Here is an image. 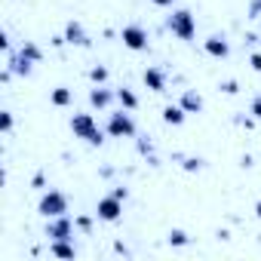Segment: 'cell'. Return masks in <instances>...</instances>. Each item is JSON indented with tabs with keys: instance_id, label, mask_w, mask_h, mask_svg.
<instances>
[{
	"instance_id": "1",
	"label": "cell",
	"mask_w": 261,
	"mask_h": 261,
	"mask_svg": "<svg viewBox=\"0 0 261 261\" xmlns=\"http://www.w3.org/2000/svg\"><path fill=\"white\" fill-rule=\"evenodd\" d=\"M71 133L77 136V139H83L86 145H92V148H101L105 145V129H98V123H95V117L92 114H74L71 117Z\"/></svg>"
},
{
	"instance_id": "2",
	"label": "cell",
	"mask_w": 261,
	"mask_h": 261,
	"mask_svg": "<svg viewBox=\"0 0 261 261\" xmlns=\"http://www.w3.org/2000/svg\"><path fill=\"white\" fill-rule=\"evenodd\" d=\"M105 133L111 139H136V120H133V114H129L126 108L111 111L108 120H105Z\"/></svg>"
},
{
	"instance_id": "3",
	"label": "cell",
	"mask_w": 261,
	"mask_h": 261,
	"mask_svg": "<svg viewBox=\"0 0 261 261\" xmlns=\"http://www.w3.org/2000/svg\"><path fill=\"white\" fill-rule=\"evenodd\" d=\"M166 28H169L178 40L188 43V40L197 37V16H194L191 10H185V7H181V10H172V16L166 19Z\"/></svg>"
},
{
	"instance_id": "4",
	"label": "cell",
	"mask_w": 261,
	"mask_h": 261,
	"mask_svg": "<svg viewBox=\"0 0 261 261\" xmlns=\"http://www.w3.org/2000/svg\"><path fill=\"white\" fill-rule=\"evenodd\" d=\"M37 212H40L43 218H56V215H68V197H65L62 191H56V188H49V191H43V197L37 200Z\"/></svg>"
},
{
	"instance_id": "5",
	"label": "cell",
	"mask_w": 261,
	"mask_h": 261,
	"mask_svg": "<svg viewBox=\"0 0 261 261\" xmlns=\"http://www.w3.org/2000/svg\"><path fill=\"white\" fill-rule=\"evenodd\" d=\"M120 40H123L126 49H133V53H145L151 46L148 28H142V25H123L120 28Z\"/></svg>"
},
{
	"instance_id": "6",
	"label": "cell",
	"mask_w": 261,
	"mask_h": 261,
	"mask_svg": "<svg viewBox=\"0 0 261 261\" xmlns=\"http://www.w3.org/2000/svg\"><path fill=\"white\" fill-rule=\"evenodd\" d=\"M123 203L126 200H120V197H114V194H108V197H98V203H95V218L98 221H120L123 218Z\"/></svg>"
},
{
	"instance_id": "7",
	"label": "cell",
	"mask_w": 261,
	"mask_h": 261,
	"mask_svg": "<svg viewBox=\"0 0 261 261\" xmlns=\"http://www.w3.org/2000/svg\"><path fill=\"white\" fill-rule=\"evenodd\" d=\"M74 230H77V221L71 215L46 218V237L49 240H74Z\"/></svg>"
},
{
	"instance_id": "8",
	"label": "cell",
	"mask_w": 261,
	"mask_h": 261,
	"mask_svg": "<svg viewBox=\"0 0 261 261\" xmlns=\"http://www.w3.org/2000/svg\"><path fill=\"white\" fill-rule=\"evenodd\" d=\"M65 40L71 43V46H92V40H89V34H86V28H83V22H77V19H71L68 25H65Z\"/></svg>"
},
{
	"instance_id": "9",
	"label": "cell",
	"mask_w": 261,
	"mask_h": 261,
	"mask_svg": "<svg viewBox=\"0 0 261 261\" xmlns=\"http://www.w3.org/2000/svg\"><path fill=\"white\" fill-rule=\"evenodd\" d=\"M142 80H145V86H148L151 92H166V86H169V77H166V71H163V68H157V65L145 68Z\"/></svg>"
},
{
	"instance_id": "10",
	"label": "cell",
	"mask_w": 261,
	"mask_h": 261,
	"mask_svg": "<svg viewBox=\"0 0 261 261\" xmlns=\"http://www.w3.org/2000/svg\"><path fill=\"white\" fill-rule=\"evenodd\" d=\"M114 101H117V89H108V86H92V89H89V105H92V108L111 111Z\"/></svg>"
},
{
	"instance_id": "11",
	"label": "cell",
	"mask_w": 261,
	"mask_h": 261,
	"mask_svg": "<svg viewBox=\"0 0 261 261\" xmlns=\"http://www.w3.org/2000/svg\"><path fill=\"white\" fill-rule=\"evenodd\" d=\"M203 49H206V56H212V59H227V56H230V43H227L224 34L206 37V40H203Z\"/></svg>"
},
{
	"instance_id": "12",
	"label": "cell",
	"mask_w": 261,
	"mask_h": 261,
	"mask_svg": "<svg viewBox=\"0 0 261 261\" xmlns=\"http://www.w3.org/2000/svg\"><path fill=\"white\" fill-rule=\"evenodd\" d=\"M7 68H10L13 74H19V77H31L34 62H31V59H25L19 49H13V53H7Z\"/></svg>"
},
{
	"instance_id": "13",
	"label": "cell",
	"mask_w": 261,
	"mask_h": 261,
	"mask_svg": "<svg viewBox=\"0 0 261 261\" xmlns=\"http://www.w3.org/2000/svg\"><path fill=\"white\" fill-rule=\"evenodd\" d=\"M178 105H181L188 114H200V111H203V95H200L197 89H181Z\"/></svg>"
},
{
	"instance_id": "14",
	"label": "cell",
	"mask_w": 261,
	"mask_h": 261,
	"mask_svg": "<svg viewBox=\"0 0 261 261\" xmlns=\"http://www.w3.org/2000/svg\"><path fill=\"white\" fill-rule=\"evenodd\" d=\"M49 252L56 258H77V246L71 240H49Z\"/></svg>"
},
{
	"instance_id": "15",
	"label": "cell",
	"mask_w": 261,
	"mask_h": 261,
	"mask_svg": "<svg viewBox=\"0 0 261 261\" xmlns=\"http://www.w3.org/2000/svg\"><path fill=\"white\" fill-rule=\"evenodd\" d=\"M185 117H188V111H185L181 105H166V108H163V123H166V126H181Z\"/></svg>"
},
{
	"instance_id": "16",
	"label": "cell",
	"mask_w": 261,
	"mask_h": 261,
	"mask_svg": "<svg viewBox=\"0 0 261 261\" xmlns=\"http://www.w3.org/2000/svg\"><path fill=\"white\" fill-rule=\"evenodd\" d=\"M117 105L126 108V111H139V95L129 89V86H120L117 89Z\"/></svg>"
},
{
	"instance_id": "17",
	"label": "cell",
	"mask_w": 261,
	"mask_h": 261,
	"mask_svg": "<svg viewBox=\"0 0 261 261\" xmlns=\"http://www.w3.org/2000/svg\"><path fill=\"white\" fill-rule=\"evenodd\" d=\"M49 101H53L56 108H68V105H74V89H68V86H56V89L49 92Z\"/></svg>"
},
{
	"instance_id": "18",
	"label": "cell",
	"mask_w": 261,
	"mask_h": 261,
	"mask_svg": "<svg viewBox=\"0 0 261 261\" xmlns=\"http://www.w3.org/2000/svg\"><path fill=\"white\" fill-rule=\"evenodd\" d=\"M19 53H22L25 59H31L34 65H40V62H43V49H40V46H37L34 40H25V43L19 46Z\"/></svg>"
},
{
	"instance_id": "19",
	"label": "cell",
	"mask_w": 261,
	"mask_h": 261,
	"mask_svg": "<svg viewBox=\"0 0 261 261\" xmlns=\"http://www.w3.org/2000/svg\"><path fill=\"white\" fill-rule=\"evenodd\" d=\"M89 80H92L95 86H105V83H108V68H105V65H92V68H89Z\"/></svg>"
},
{
	"instance_id": "20",
	"label": "cell",
	"mask_w": 261,
	"mask_h": 261,
	"mask_svg": "<svg viewBox=\"0 0 261 261\" xmlns=\"http://www.w3.org/2000/svg\"><path fill=\"white\" fill-rule=\"evenodd\" d=\"M166 243H169V246H188V243H191V237H188L185 230H178V227H172V230L166 233Z\"/></svg>"
},
{
	"instance_id": "21",
	"label": "cell",
	"mask_w": 261,
	"mask_h": 261,
	"mask_svg": "<svg viewBox=\"0 0 261 261\" xmlns=\"http://www.w3.org/2000/svg\"><path fill=\"white\" fill-rule=\"evenodd\" d=\"M13 126H16V120H13V111H0V133H4V136H10V133H13Z\"/></svg>"
},
{
	"instance_id": "22",
	"label": "cell",
	"mask_w": 261,
	"mask_h": 261,
	"mask_svg": "<svg viewBox=\"0 0 261 261\" xmlns=\"http://www.w3.org/2000/svg\"><path fill=\"white\" fill-rule=\"evenodd\" d=\"M181 166H185L188 172H200V169H203V160H200V157H185Z\"/></svg>"
},
{
	"instance_id": "23",
	"label": "cell",
	"mask_w": 261,
	"mask_h": 261,
	"mask_svg": "<svg viewBox=\"0 0 261 261\" xmlns=\"http://www.w3.org/2000/svg\"><path fill=\"white\" fill-rule=\"evenodd\" d=\"M218 89H221L224 95H237V92H240V86H237V80H224V83H218Z\"/></svg>"
},
{
	"instance_id": "24",
	"label": "cell",
	"mask_w": 261,
	"mask_h": 261,
	"mask_svg": "<svg viewBox=\"0 0 261 261\" xmlns=\"http://www.w3.org/2000/svg\"><path fill=\"white\" fill-rule=\"evenodd\" d=\"M74 221H77V230H83V233L92 230V218H89V215H77Z\"/></svg>"
},
{
	"instance_id": "25",
	"label": "cell",
	"mask_w": 261,
	"mask_h": 261,
	"mask_svg": "<svg viewBox=\"0 0 261 261\" xmlns=\"http://www.w3.org/2000/svg\"><path fill=\"white\" fill-rule=\"evenodd\" d=\"M249 114H252L255 120H261V95H255V98L249 101Z\"/></svg>"
},
{
	"instance_id": "26",
	"label": "cell",
	"mask_w": 261,
	"mask_h": 261,
	"mask_svg": "<svg viewBox=\"0 0 261 261\" xmlns=\"http://www.w3.org/2000/svg\"><path fill=\"white\" fill-rule=\"evenodd\" d=\"M249 19H261V0H252L249 4Z\"/></svg>"
},
{
	"instance_id": "27",
	"label": "cell",
	"mask_w": 261,
	"mask_h": 261,
	"mask_svg": "<svg viewBox=\"0 0 261 261\" xmlns=\"http://www.w3.org/2000/svg\"><path fill=\"white\" fill-rule=\"evenodd\" d=\"M249 65H252V71L261 74V53H252V56H249Z\"/></svg>"
},
{
	"instance_id": "28",
	"label": "cell",
	"mask_w": 261,
	"mask_h": 261,
	"mask_svg": "<svg viewBox=\"0 0 261 261\" xmlns=\"http://www.w3.org/2000/svg\"><path fill=\"white\" fill-rule=\"evenodd\" d=\"M0 49H4V53H13V43H10L7 34H0Z\"/></svg>"
},
{
	"instance_id": "29",
	"label": "cell",
	"mask_w": 261,
	"mask_h": 261,
	"mask_svg": "<svg viewBox=\"0 0 261 261\" xmlns=\"http://www.w3.org/2000/svg\"><path fill=\"white\" fill-rule=\"evenodd\" d=\"M154 7H160V10H166V7H175V0H151Z\"/></svg>"
},
{
	"instance_id": "30",
	"label": "cell",
	"mask_w": 261,
	"mask_h": 261,
	"mask_svg": "<svg viewBox=\"0 0 261 261\" xmlns=\"http://www.w3.org/2000/svg\"><path fill=\"white\" fill-rule=\"evenodd\" d=\"M111 194H114V197H120V200H126V197H129V191H126V188H114Z\"/></svg>"
},
{
	"instance_id": "31",
	"label": "cell",
	"mask_w": 261,
	"mask_h": 261,
	"mask_svg": "<svg viewBox=\"0 0 261 261\" xmlns=\"http://www.w3.org/2000/svg\"><path fill=\"white\" fill-rule=\"evenodd\" d=\"M255 215H258V218H261V200H258V203H255Z\"/></svg>"
}]
</instances>
